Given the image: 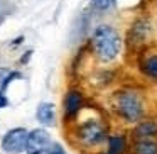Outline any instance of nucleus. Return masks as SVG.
<instances>
[{"instance_id":"obj_3","label":"nucleus","mask_w":157,"mask_h":154,"mask_svg":"<svg viewBox=\"0 0 157 154\" xmlns=\"http://www.w3.org/2000/svg\"><path fill=\"white\" fill-rule=\"evenodd\" d=\"M78 140L88 147H98L108 139V127L103 124L101 119H88L76 130Z\"/></svg>"},{"instance_id":"obj_13","label":"nucleus","mask_w":157,"mask_h":154,"mask_svg":"<svg viewBox=\"0 0 157 154\" xmlns=\"http://www.w3.org/2000/svg\"><path fill=\"white\" fill-rule=\"evenodd\" d=\"M91 5L96 10H108V7L112 5V0H91Z\"/></svg>"},{"instance_id":"obj_8","label":"nucleus","mask_w":157,"mask_h":154,"mask_svg":"<svg viewBox=\"0 0 157 154\" xmlns=\"http://www.w3.org/2000/svg\"><path fill=\"white\" fill-rule=\"evenodd\" d=\"M150 34V22L147 19H137L128 31V42L142 44Z\"/></svg>"},{"instance_id":"obj_7","label":"nucleus","mask_w":157,"mask_h":154,"mask_svg":"<svg viewBox=\"0 0 157 154\" xmlns=\"http://www.w3.org/2000/svg\"><path fill=\"white\" fill-rule=\"evenodd\" d=\"M105 154H130V139L127 134H110L106 139Z\"/></svg>"},{"instance_id":"obj_15","label":"nucleus","mask_w":157,"mask_h":154,"mask_svg":"<svg viewBox=\"0 0 157 154\" xmlns=\"http://www.w3.org/2000/svg\"><path fill=\"white\" fill-rule=\"evenodd\" d=\"M7 103H9L7 97H5L4 93L0 92V109H4V107H7Z\"/></svg>"},{"instance_id":"obj_1","label":"nucleus","mask_w":157,"mask_h":154,"mask_svg":"<svg viewBox=\"0 0 157 154\" xmlns=\"http://www.w3.org/2000/svg\"><path fill=\"white\" fill-rule=\"evenodd\" d=\"M112 110L127 125H135L149 117L147 100L137 88H120L112 95Z\"/></svg>"},{"instance_id":"obj_4","label":"nucleus","mask_w":157,"mask_h":154,"mask_svg":"<svg viewBox=\"0 0 157 154\" xmlns=\"http://www.w3.org/2000/svg\"><path fill=\"white\" fill-rule=\"evenodd\" d=\"M27 137L29 132L24 129V127H17V129H12L5 134V137L2 139V147L4 151L10 154H19L22 151H25V146H27Z\"/></svg>"},{"instance_id":"obj_2","label":"nucleus","mask_w":157,"mask_h":154,"mask_svg":"<svg viewBox=\"0 0 157 154\" xmlns=\"http://www.w3.org/2000/svg\"><path fill=\"white\" fill-rule=\"evenodd\" d=\"M91 44L96 58L101 63H112L122 51V38L115 27L101 24L95 29L91 36Z\"/></svg>"},{"instance_id":"obj_14","label":"nucleus","mask_w":157,"mask_h":154,"mask_svg":"<svg viewBox=\"0 0 157 154\" xmlns=\"http://www.w3.org/2000/svg\"><path fill=\"white\" fill-rule=\"evenodd\" d=\"M46 154H66V151L63 149V146L61 144H51V146H49V149L46 151Z\"/></svg>"},{"instance_id":"obj_10","label":"nucleus","mask_w":157,"mask_h":154,"mask_svg":"<svg viewBox=\"0 0 157 154\" xmlns=\"http://www.w3.org/2000/svg\"><path fill=\"white\" fill-rule=\"evenodd\" d=\"M130 154H157V139H130Z\"/></svg>"},{"instance_id":"obj_12","label":"nucleus","mask_w":157,"mask_h":154,"mask_svg":"<svg viewBox=\"0 0 157 154\" xmlns=\"http://www.w3.org/2000/svg\"><path fill=\"white\" fill-rule=\"evenodd\" d=\"M36 117H37V120L42 125H52V124L56 122V107L49 102L41 103V105L37 107Z\"/></svg>"},{"instance_id":"obj_9","label":"nucleus","mask_w":157,"mask_h":154,"mask_svg":"<svg viewBox=\"0 0 157 154\" xmlns=\"http://www.w3.org/2000/svg\"><path fill=\"white\" fill-rule=\"evenodd\" d=\"M83 107V95L76 90H71L64 97V113L66 117H76Z\"/></svg>"},{"instance_id":"obj_6","label":"nucleus","mask_w":157,"mask_h":154,"mask_svg":"<svg viewBox=\"0 0 157 154\" xmlns=\"http://www.w3.org/2000/svg\"><path fill=\"white\" fill-rule=\"evenodd\" d=\"M130 139H157V117H145L135 124L130 132Z\"/></svg>"},{"instance_id":"obj_5","label":"nucleus","mask_w":157,"mask_h":154,"mask_svg":"<svg viewBox=\"0 0 157 154\" xmlns=\"http://www.w3.org/2000/svg\"><path fill=\"white\" fill-rule=\"evenodd\" d=\"M51 146V136L46 129H34L29 132L25 152L27 154H42Z\"/></svg>"},{"instance_id":"obj_11","label":"nucleus","mask_w":157,"mask_h":154,"mask_svg":"<svg viewBox=\"0 0 157 154\" xmlns=\"http://www.w3.org/2000/svg\"><path fill=\"white\" fill-rule=\"evenodd\" d=\"M139 69L145 78L157 81V53L144 56L139 63Z\"/></svg>"}]
</instances>
